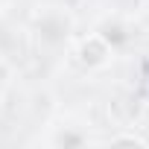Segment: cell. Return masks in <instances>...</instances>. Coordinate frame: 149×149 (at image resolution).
Returning a JSON list of instances; mask_svg holds the SVG:
<instances>
[{
	"instance_id": "3957f363",
	"label": "cell",
	"mask_w": 149,
	"mask_h": 149,
	"mask_svg": "<svg viewBox=\"0 0 149 149\" xmlns=\"http://www.w3.org/2000/svg\"><path fill=\"white\" fill-rule=\"evenodd\" d=\"M111 143H114V146H123V143H129V146H143V140L134 137V134H117V137H111Z\"/></svg>"
},
{
	"instance_id": "6da1fadb",
	"label": "cell",
	"mask_w": 149,
	"mask_h": 149,
	"mask_svg": "<svg viewBox=\"0 0 149 149\" xmlns=\"http://www.w3.org/2000/svg\"><path fill=\"white\" fill-rule=\"evenodd\" d=\"M76 58H79V64H82V67H88V70L105 67V64H108V58H111V44H108L102 35H88V38L79 44Z\"/></svg>"
},
{
	"instance_id": "7a4b0ae2",
	"label": "cell",
	"mask_w": 149,
	"mask_h": 149,
	"mask_svg": "<svg viewBox=\"0 0 149 149\" xmlns=\"http://www.w3.org/2000/svg\"><path fill=\"white\" fill-rule=\"evenodd\" d=\"M56 143H58V146H82L85 137H82V134H73V132H61V134L56 137Z\"/></svg>"
}]
</instances>
